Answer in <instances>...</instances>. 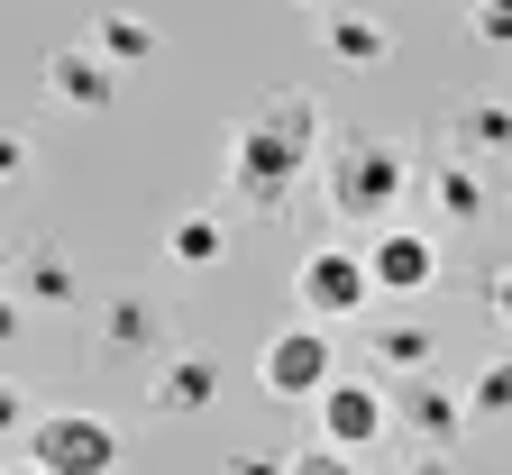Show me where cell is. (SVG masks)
Wrapping results in <instances>:
<instances>
[{"label": "cell", "mask_w": 512, "mask_h": 475, "mask_svg": "<svg viewBox=\"0 0 512 475\" xmlns=\"http://www.w3.org/2000/svg\"><path fill=\"white\" fill-rule=\"evenodd\" d=\"M320 147H330L320 101L293 92V83H275L266 101L229 128V201H238V211H256V220L293 211V192H302V174L320 165Z\"/></svg>", "instance_id": "cell-1"}, {"label": "cell", "mask_w": 512, "mask_h": 475, "mask_svg": "<svg viewBox=\"0 0 512 475\" xmlns=\"http://www.w3.org/2000/svg\"><path fill=\"white\" fill-rule=\"evenodd\" d=\"M320 201H330V220L339 229H384L403 211V192H412V147L403 138H384V128H348V138L320 147Z\"/></svg>", "instance_id": "cell-2"}, {"label": "cell", "mask_w": 512, "mask_h": 475, "mask_svg": "<svg viewBox=\"0 0 512 475\" xmlns=\"http://www.w3.org/2000/svg\"><path fill=\"white\" fill-rule=\"evenodd\" d=\"M311 402H320V448H339V457H366V448L394 439V393H384V375H330Z\"/></svg>", "instance_id": "cell-3"}, {"label": "cell", "mask_w": 512, "mask_h": 475, "mask_svg": "<svg viewBox=\"0 0 512 475\" xmlns=\"http://www.w3.org/2000/svg\"><path fill=\"white\" fill-rule=\"evenodd\" d=\"M19 439H28V466L46 475H119V430L101 412H37Z\"/></svg>", "instance_id": "cell-4"}, {"label": "cell", "mask_w": 512, "mask_h": 475, "mask_svg": "<svg viewBox=\"0 0 512 475\" xmlns=\"http://www.w3.org/2000/svg\"><path fill=\"white\" fill-rule=\"evenodd\" d=\"M366 284H375V302H421L430 284H439V238L430 229H403V220H384V229H366Z\"/></svg>", "instance_id": "cell-5"}, {"label": "cell", "mask_w": 512, "mask_h": 475, "mask_svg": "<svg viewBox=\"0 0 512 475\" xmlns=\"http://www.w3.org/2000/svg\"><path fill=\"white\" fill-rule=\"evenodd\" d=\"M293 302L330 329V320H366V302H375V284H366V256L357 247H311L302 265H293Z\"/></svg>", "instance_id": "cell-6"}, {"label": "cell", "mask_w": 512, "mask_h": 475, "mask_svg": "<svg viewBox=\"0 0 512 475\" xmlns=\"http://www.w3.org/2000/svg\"><path fill=\"white\" fill-rule=\"evenodd\" d=\"M330 375H339V357H330V329H320V320L275 329V338H266V357H256V384H266V402H311Z\"/></svg>", "instance_id": "cell-7"}, {"label": "cell", "mask_w": 512, "mask_h": 475, "mask_svg": "<svg viewBox=\"0 0 512 475\" xmlns=\"http://www.w3.org/2000/svg\"><path fill=\"white\" fill-rule=\"evenodd\" d=\"M384 393H394V430H412V448H458L467 402H458V384H439V366H430V375H403V384H384Z\"/></svg>", "instance_id": "cell-8"}, {"label": "cell", "mask_w": 512, "mask_h": 475, "mask_svg": "<svg viewBox=\"0 0 512 475\" xmlns=\"http://www.w3.org/2000/svg\"><path fill=\"white\" fill-rule=\"evenodd\" d=\"M412 183H421V201H430V220H439V229H476V220L494 211V183H485V165L448 156V147H439V165H421Z\"/></svg>", "instance_id": "cell-9"}, {"label": "cell", "mask_w": 512, "mask_h": 475, "mask_svg": "<svg viewBox=\"0 0 512 475\" xmlns=\"http://www.w3.org/2000/svg\"><path fill=\"white\" fill-rule=\"evenodd\" d=\"M101 348H110V357H165V348H174L165 302H147V293H110V302H101Z\"/></svg>", "instance_id": "cell-10"}, {"label": "cell", "mask_w": 512, "mask_h": 475, "mask_svg": "<svg viewBox=\"0 0 512 475\" xmlns=\"http://www.w3.org/2000/svg\"><path fill=\"white\" fill-rule=\"evenodd\" d=\"M448 156H467V165H503L512 156V101L503 92H476L448 110Z\"/></svg>", "instance_id": "cell-11"}, {"label": "cell", "mask_w": 512, "mask_h": 475, "mask_svg": "<svg viewBox=\"0 0 512 475\" xmlns=\"http://www.w3.org/2000/svg\"><path fill=\"white\" fill-rule=\"evenodd\" d=\"M211 402H220V357H202V348H165L156 412H165V421H202Z\"/></svg>", "instance_id": "cell-12"}, {"label": "cell", "mask_w": 512, "mask_h": 475, "mask_svg": "<svg viewBox=\"0 0 512 475\" xmlns=\"http://www.w3.org/2000/svg\"><path fill=\"white\" fill-rule=\"evenodd\" d=\"M0 293H10L19 311H64V302H83L74 265H64L55 247H19V256H10V275H0Z\"/></svg>", "instance_id": "cell-13"}, {"label": "cell", "mask_w": 512, "mask_h": 475, "mask_svg": "<svg viewBox=\"0 0 512 475\" xmlns=\"http://www.w3.org/2000/svg\"><path fill=\"white\" fill-rule=\"evenodd\" d=\"M46 101H64V110H110L119 83H110V64L92 46H55L46 55Z\"/></svg>", "instance_id": "cell-14"}, {"label": "cell", "mask_w": 512, "mask_h": 475, "mask_svg": "<svg viewBox=\"0 0 512 475\" xmlns=\"http://www.w3.org/2000/svg\"><path fill=\"white\" fill-rule=\"evenodd\" d=\"M366 357H375L384 384H403V375H430V366H439V338H430L421 320H375V329H366Z\"/></svg>", "instance_id": "cell-15"}, {"label": "cell", "mask_w": 512, "mask_h": 475, "mask_svg": "<svg viewBox=\"0 0 512 475\" xmlns=\"http://www.w3.org/2000/svg\"><path fill=\"white\" fill-rule=\"evenodd\" d=\"M320 37H330V55H339V64H357V74L394 55V28L366 19V10H320Z\"/></svg>", "instance_id": "cell-16"}, {"label": "cell", "mask_w": 512, "mask_h": 475, "mask_svg": "<svg viewBox=\"0 0 512 475\" xmlns=\"http://www.w3.org/2000/svg\"><path fill=\"white\" fill-rule=\"evenodd\" d=\"M165 256L183 265V275H211V265L229 256V220H220V211H183V220L165 229Z\"/></svg>", "instance_id": "cell-17"}, {"label": "cell", "mask_w": 512, "mask_h": 475, "mask_svg": "<svg viewBox=\"0 0 512 475\" xmlns=\"http://www.w3.org/2000/svg\"><path fill=\"white\" fill-rule=\"evenodd\" d=\"M165 37H156V19H138V10H110L101 28H92V55L101 64H147Z\"/></svg>", "instance_id": "cell-18"}, {"label": "cell", "mask_w": 512, "mask_h": 475, "mask_svg": "<svg viewBox=\"0 0 512 475\" xmlns=\"http://www.w3.org/2000/svg\"><path fill=\"white\" fill-rule=\"evenodd\" d=\"M458 402H467V421H512V357H485Z\"/></svg>", "instance_id": "cell-19"}, {"label": "cell", "mask_w": 512, "mask_h": 475, "mask_svg": "<svg viewBox=\"0 0 512 475\" xmlns=\"http://www.w3.org/2000/svg\"><path fill=\"white\" fill-rule=\"evenodd\" d=\"M467 28H476L485 46H512V0H476V10H467Z\"/></svg>", "instance_id": "cell-20"}, {"label": "cell", "mask_w": 512, "mask_h": 475, "mask_svg": "<svg viewBox=\"0 0 512 475\" xmlns=\"http://www.w3.org/2000/svg\"><path fill=\"white\" fill-rule=\"evenodd\" d=\"M284 475H366V457H339V448H302Z\"/></svg>", "instance_id": "cell-21"}, {"label": "cell", "mask_w": 512, "mask_h": 475, "mask_svg": "<svg viewBox=\"0 0 512 475\" xmlns=\"http://www.w3.org/2000/svg\"><path fill=\"white\" fill-rule=\"evenodd\" d=\"M28 421H37V412H28V393H19V384H10V375H0V439H19V430H28Z\"/></svg>", "instance_id": "cell-22"}, {"label": "cell", "mask_w": 512, "mask_h": 475, "mask_svg": "<svg viewBox=\"0 0 512 475\" xmlns=\"http://www.w3.org/2000/svg\"><path fill=\"white\" fill-rule=\"evenodd\" d=\"M284 466H293L284 448H238V457H229V475H284Z\"/></svg>", "instance_id": "cell-23"}, {"label": "cell", "mask_w": 512, "mask_h": 475, "mask_svg": "<svg viewBox=\"0 0 512 475\" xmlns=\"http://www.w3.org/2000/svg\"><path fill=\"white\" fill-rule=\"evenodd\" d=\"M28 174V138H19V128H0V192H10Z\"/></svg>", "instance_id": "cell-24"}, {"label": "cell", "mask_w": 512, "mask_h": 475, "mask_svg": "<svg viewBox=\"0 0 512 475\" xmlns=\"http://www.w3.org/2000/svg\"><path fill=\"white\" fill-rule=\"evenodd\" d=\"M403 475H467V466L448 457V448H421V457H403Z\"/></svg>", "instance_id": "cell-25"}, {"label": "cell", "mask_w": 512, "mask_h": 475, "mask_svg": "<svg viewBox=\"0 0 512 475\" xmlns=\"http://www.w3.org/2000/svg\"><path fill=\"white\" fill-rule=\"evenodd\" d=\"M485 311H494V320H503V338H512V265H503V275L485 284Z\"/></svg>", "instance_id": "cell-26"}, {"label": "cell", "mask_w": 512, "mask_h": 475, "mask_svg": "<svg viewBox=\"0 0 512 475\" xmlns=\"http://www.w3.org/2000/svg\"><path fill=\"white\" fill-rule=\"evenodd\" d=\"M19 320H28V311H19L10 293H0V348H10V338H19Z\"/></svg>", "instance_id": "cell-27"}, {"label": "cell", "mask_w": 512, "mask_h": 475, "mask_svg": "<svg viewBox=\"0 0 512 475\" xmlns=\"http://www.w3.org/2000/svg\"><path fill=\"white\" fill-rule=\"evenodd\" d=\"M293 10H348V0H293Z\"/></svg>", "instance_id": "cell-28"}, {"label": "cell", "mask_w": 512, "mask_h": 475, "mask_svg": "<svg viewBox=\"0 0 512 475\" xmlns=\"http://www.w3.org/2000/svg\"><path fill=\"white\" fill-rule=\"evenodd\" d=\"M0 475H46V466H28V457H19V466H0Z\"/></svg>", "instance_id": "cell-29"}]
</instances>
